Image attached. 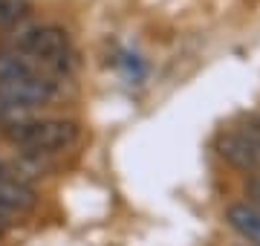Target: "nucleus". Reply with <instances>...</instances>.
Returning <instances> with one entry per match:
<instances>
[{
	"label": "nucleus",
	"mask_w": 260,
	"mask_h": 246,
	"mask_svg": "<svg viewBox=\"0 0 260 246\" xmlns=\"http://www.w3.org/2000/svg\"><path fill=\"white\" fill-rule=\"evenodd\" d=\"M246 194L251 197V206L260 208V177H251V180L246 182Z\"/></svg>",
	"instance_id": "nucleus-8"
},
{
	"label": "nucleus",
	"mask_w": 260,
	"mask_h": 246,
	"mask_svg": "<svg viewBox=\"0 0 260 246\" xmlns=\"http://www.w3.org/2000/svg\"><path fill=\"white\" fill-rule=\"evenodd\" d=\"M12 145L23 148L26 153H58L78 142V125L67 119H18L3 128Z\"/></svg>",
	"instance_id": "nucleus-1"
},
{
	"label": "nucleus",
	"mask_w": 260,
	"mask_h": 246,
	"mask_svg": "<svg viewBox=\"0 0 260 246\" xmlns=\"http://www.w3.org/2000/svg\"><path fill=\"white\" fill-rule=\"evenodd\" d=\"M20 55L32 58L38 64L61 67L70 55V35L61 26H35L20 38Z\"/></svg>",
	"instance_id": "nucleus-3"
},
{
	"label": "nucleus",
	"mask_w": 260,
	"mask_h": 246,
	"mask_svg": "<svg viewBox=\"0 0 260 246\" xmlns=\"http://www.w3.org/2000/svg\"><path fill=\"white\" fill-rule=\"evenodd\" d=\"M58 84L49 76H41V73H32V76L15 78V81H0V107L3 110H35V107H44L55 99Z\"/></svg>",
	"instance_id": "nucleus-2"
},
{
	"label": "nucleus",
	"mask_w": 260,
	"mask_h": 246,
	"mask_svg": "<svg viewBox=\"0 0 260 246\" xmlns=\"http://www.w3.org/2000/svg\"><path fill=\"white\" fill-rule=\"evenodd\" d=\"M32 73H35V64L26 55H20V52H3L0 55V81H15V78L32 76Z\"/></svg>",
	"instance_id": "nucleus-7"
},
{
	"label": "nucleus",
	"mask_w": 260,
	"mask_h": 246,
	"mask_svg": "<svg viewBox=\"0 0 260 246\" xmlns=\"http://www.w3.org/2000/svg\"><path fill=\"white\" fill-rule=\"evenodd\" d=\"M3 229H6V220H3V214H0V232H3Z\"/></svg>",
	"instance_id": "nucleus-9"
},
{
	"label": "nucleus",
	"mask_w": 260,
	"mask_h": 246,
	"mask_svg": "<svg viewBox=\"0 0 260 246\" xmlns=\"http://www.w3.org/2000/svg\"><path fill=\"white\" fill-rule=\"evenodd\" d=\"M217 151L229 165L240 171H260V125H246L243 131H229L220 136Z\"/></svg>",
	"instance_id": "nucleus-4"
},
{
	"label": "nucleus",
	"mask_w": 260,
	"mask_h": 246,
	"mask_svg": "<svg viewBox=\"0 0 260 246\" xmlns=\"http://www.w3.org/2000/svg\"><path fill=\"white\" fill-rule=\"evenodd\" d=\"M225 220L251 246H260V208H254L251 203H234L225 208Z\"/></svg>",
	"instance_id": "nucleus-6"
},
{
	"label": "nucleus",
	"mask_w": 260,
	"mask_h": 246,
	"mask_svg": "<svg viewBox=\"0 0 260 246\" xmlns=\"http://www.w3.org/2000/svg\"><path fill=\"white\" fill-rule=\"evenodd\" d=\"M35 206V189L29 182H20L12 165L0 162V214H26Z\"/></svg>",
	"instance_id": "nucleus-5"
}]
</instances>
